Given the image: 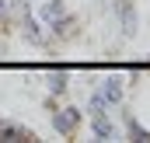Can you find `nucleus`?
<instances>
[{
  "mask_svg": "<svg viewBox=\"0 0 150 143\" xmlns=\"http://www.w3.org/2000/svg\"><path fill=\"white\" fill-rule=\"evenodd\" d=\"M80 122H84V112L74 105H63L52 112V129L59 133V136H74L77 129H80Z\"/></svg>",
  "mask_w": 150,
  "mask_h": 143,
  "instance_id": "nucleus-1",
  "label": "nucleus"
},
{
  "mask_svg": "<svg viewBox=\"0 0 150 143\" xmlns=\"http://www.w3.org/2000/svg\"><path fill=\"white\" fill-rule=\"evenodd\" d=\"M115 14H119L122 32L133 35V32H136V7H133V0H115Z\"/></svg>",
  "mask_w": 150,
  "mask_h": 143,
  "instance_id": "nucleus-2",
  "label": "nucleus"
},
{
  "mask_svg": "<svg viewBox=\"0 0 150 143\" xmlns=\"http://www.w3.org/2000/svg\"><path fill=\"white\" fill-rule=\"evenodd\" d=\"M91 133H94V140H112L119 129H115V122L105 112V115H91Z\"/></svg>",
  "mask_w": 150,
  "mask_h": 143,
  "instance_id": "nucleus-3",
  "label": "nucleus"
},
{
  "mask_svg": "<svg viewBox=\"0 0 150 143\" xmlns=\"http://www.w3.org/2000/svg\"><path fill=\"white\" fill-rule=\"evenodd\" d=\"M0 140H38V136L32 129H25V126H14V122L0 119Z\"/></svg>",
  "mask_w": 150,
  "mask_h": 143,
  "instance_id": "nucleus-4",
  "label": "nucleus"
},
{
  "mask_svg": "<svg viewBox=\"0 0 150 143\" xmlns=\"http://www.w3.org/2000/svg\"><path fill=\"white\" fill-rule=\"evenodd\" d=\"M63 14H67V4H63V0H45V4L38 7V18H42L45 25H52V21L63 18Z\"/></svg>",
  "mask_w": 150,
  "mask_h": 143,
  "instance_id": "nucleus-5",
  "label": "nucleus"
},
{
  "mask_svg": "<svg viewBox=\"0 0 150 143\" xmlns=\"http://www.w3.org/2000/svg\"><path fill=\"white\" fill-rule=\"evenodd\" d=\"M74 25H77V18L67 11V14H63V18H56L49 28H52V35H56V38H74Z\"/></svg>",
  "mask_w": 150,
  "mask_h": 143,
  "instance_id": "nucleus-6",
  "label": "nucleus"
},
{
  "mask_svg": "<svg viewBox=\"0 0 150 143\" xmlns=\"http://www.w3.org/2000/svg\"><path fill=\"white\" fill-rule=\"evenodd\" d=\"M122 119H126V133H129V140H136V143H150V129H143V126L136 122V115H133V112H126Z\"/></svg>",
  "mask_w": 150,
  "mask_h": 143,
  "instance_id": "nucleus-7",
  "label": "nucleus"
},
{
  "mask_svg": "<svg viewBox=\"0 0 150 143\" xmlns=\"http://www.w3.org/2000/svg\"><path fill=\"white\" fill-rule=\"evenodd\" d=\"M98 91L105 94V101H108V105H119V101H122V80H119V77H108Z\"/></svg>",
  "mask_w": 150,
  "mask_h": 143,
  "instance_id": "nucleus-8",
  "label": "nucleus"
},
{
  "mask_svg": "<svg viewBox=\"0 0 150 143\" xmlns=\"http://www.w3.org/2000/svg\"><path fill=\"white\" fill-rule=\"evenodd\" d=\"M67 84H70V73L67 70H52L49 73V94H52V98H59V94L67 91Z\"/></svg>",
  "mask_w": 150,
  "mask_h": 143,
  "instance_id": "nucleus-9",
  "label": "nucleus"
},
{
  "mask_svg": "<svg viewBox=\"0 0 150 143\" xmlns=\"http://www.w3.org/2000/svg\"><path fill=\"white\" fill-rule=\"evenodd\" d=\"M87 112H91V115H105V112H108V101H105L101 91H91V98H87Z\"/></svg>",
  "mask_w": 150,
  "mask_h": 143,
  "instance_id": "nucleus-10",
  "label": "nucleus"
},
{
  "mask_svg": "<svg viewBox=\"0 0 150 143\" xmlns=\"http://www.w3.org/2000/svg\"><path fill=\"white\" fill-rule=\"evenodd\" d=\"M21 21H25V38L28 42H42V28H38L35 21L32 18H21Z\"/></svg>",
  "mask_w": 150,
  "mask_h": 143,
  "instance_id": "nucleus-11",
  "label": "nucleus"
},
{
  "mask_svg": "<svg viewBox=\"0 0 150 143\" xmlns=\"http://www.w3.org/2000/svg\"><path fill=\"white\" fill-rule=\"evenodd\" d=\"M0 21H7V0H0Z\"/></svg>",
  "mask_w": 150,
  "mask_h": 143,
  "instance_id": "nucleus-12",
  "label": "nucleus"
}]
</instances>
